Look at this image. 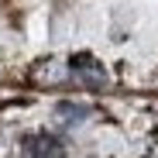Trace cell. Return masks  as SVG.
<instances>
[{
	"label": "cell",
	"instance_id": "1",
	"mask_svg": "<svg viewBox=\"0 0 158 158\" xmlns=\"http://www.w3.org/2000/svg\"><path fill=\"white\" fill-rule=\"evenodd\" d=\"M69 65H72V72L83 79L86 86H107V72H103V65L89 55V52H79V55H72Z\"/></svg>",
	"mask_w": 158,
	"mask_h": 158
},
{
	"label": "cell",
	"instance_id": "3",
	"mask_svg": "<svg viewBox=\"0 0 158 158\" xmlns=\"http://www.w3.org/2000/svg\"><path fill=\"white\" fill-rule=\"evenodd\" d=\"M55 117H59L62 124H83V120L89 117V107H83V103H69V100H62L59 107H55Z\"/></svg>",
	"mask_w": 158,
	"mask_h": 158
},
{
	"label": "cell",
	"instance_id": "2",
	"mask_svg": "<svg viewBox=\"0 0 158 158\" xmlns=\"http://www.w3.org/2000/svg\"><path fill=\"white\" fill-rule=\"evenodd\" d=\"M24 151L28 158H65V148L52 134H28L24 138Z\"/></svg>",
	"mask_w": 158,
	"mask_h": 158
}]
</instances>
